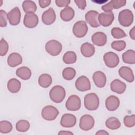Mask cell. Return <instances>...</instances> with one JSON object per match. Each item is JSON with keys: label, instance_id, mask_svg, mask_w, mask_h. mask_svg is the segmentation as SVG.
<instances>
[{"label": "cell", "instance_id": "1", "mask_svg": "<svg viewBox=\"0 0 135 135\" xmlns=\"http://www.w3.org/2000/svg\"><path fill=\"white\" fill-rule=\"evenodd\" d=\"M66 95L64 88L61 85H55L50 91V99L56 103H61L64 99Z\"/></svg>", "mask_w": 135, "mask_h": 135}, {"label": "cell", "instance_id": "2", "mask_svg": "<svg viewBox=\"0 0 135 135\" xmlns=\"http://www.w3.org/2000/svg\"><path fill=\"white\" fill-rule=\"evenodd\" d=\"M85 108L89 111L96 110L99 106V99L95 93L87 94L84 99Z\"/></svg>", "mask_w": 135, "mask_h": 135}, {"label": "cell", "instance_id": "3", "mask_svg": "<svg viewBox=\"0 0 135 135\" xmlns=\"http://www.w3.org/2000/svg\"><path fill=\"white\" fill-rule=\"evenodd\" d=\"M133 13L129 9H124L119 13L118 21L120 24L124 27L130 26L133 23Z\"/></svg>", "mask_w": 135, "mask_h": 135}, {"label": "cell", "instance_id": "4", "mask_svg": "<svg viewBox=\"0 0 135 135\" xmlns=\"http://www.w3.org/2000/svg\"><path fill=\"white\" fill-rule=\"evenodd\" d=\"M45 49L46 51L52 56H57L62 51V44L55 40L49 41L45 44Z\"/></svg>", "mask_w": 135, "mask_h": 135}, {"label": "cell", "instance_id": "5", "mask_svg": "<svg viewBox=\"0 0 135 135\" xmlns=\"http://www.w3.org/2000/svg\"><path fill=\"white\" fill-rule=\"evenodd\" d=\"M88 27L86 22L84 21H79L76 22L73 26V33L78 38L83 37L86 34Z\"/></svg>", "mask_w": 135, "mask_h": 135}, {"label": "cell", "instance_id": "6", "mask_svg": "<svg viewBox=\"0 0 135 135\" xmlns=\"http://www.w3.org/2000/svg\"><path fill=\"white\" fill-rule=\"evenodd\" d=\"M59 114L57 108L52 105H46L44 107L42 111L41 115L42 118L47 121H52L56 119Z\"/></svg>", "mask_w": 135, "mask_h": 135}, {"label": "cell", "instance_id": "7", "mask_svg": "<svg viewBox=\"0 0 135 135\" xmlns=\"http://www.w3.org/2000/svg\"><path fill=\"white\" fill-rule=\"evenodd\" d=\"M103 61L105 64L110 68L116 67L120 61L118 55L113 52L105 53L103 55Z\"/></svg>", "mask_w": 135, "mask_h": 135}, {"label": "cell", "instance_id": "8", "mask_svg": "<svg viewBox=\"0 0 135 135\" xmlns=\"http://www.w3.org/2000/svg\"><path fill=\"white\" fill-rule=\"evenodd\" d=\"M81 104V102L80 98L76 95L73 94L68 99L65 103V107L69 111H75L80 109Z\"/></svg>", "mask_w": 135, "mask_h": 135}, {"label": "cell", "instance_id": "9", "mask_svg": "<svg viewBox=\"0 0 135 135\" xmlns=\"http://www.w3.org/2000/svg\"><path fill=\"white\" fill-rule=\"evenodd\" d=\"M94 122V119L92 116L89 114H84L80 118L79 127L84 131H88L93 128Z\"/></svg>", "mask_w": 135, "mask_h": 135}, {"label": "cell", "instance_id": "10", "mask_svg": "<svg viewBox=\"0 0 135 135\" xmlns=\"http://www.w3.org/2000/svg\"><path fill=\"white\" fill-rule=\"evenodd\" d=\"M21 13L18 7H15L7 13V20L11 25H18L21 21Z\"/></svg>", "mask_w": 135, "mask_h": 135}, {"label": "cell", "instance_id": "11", "mask_svg": "<svg viewBox=\"0 0 135 135\" xmlns=\"http://www.w3.org/2000/svg\"><path fill=\"white\" fill-rule=\"evenodd\" d=\"M114 19V15L112 11L101 13L99 14L98 16V21L100 25L104 27L110 26L113 22Z\"/></svg>", "mask_w": 135, "mask_h": 135}, {"label": "cell", "instance_id": "12", "mask_svg": "<svg viewBox=\"0 0 135 135\" xmlns=\"http://www.w3.org/2000/svg\"><path fill=\"white\" fill-rule=\"evenodd\" d=\"M75 86L76 89L79 91L84 92L90 90L91 83L86 76L82 75L76 80Z\"/></svg>", "mask_w": 135, "mask_h": 135}, {"label": "cell", "instance_id": "13", "mask_svg": "<svg viewBox=\"0 0 135 135\" xmlns=\"http://www.w3.org/2000/svg\"><path fill=\"white\" fill-rule=\"evenodd\" d=\"M98 12L95 10H90L85 14V21L92 27H98L100 26V24L98 21L99 16Z\"/></svg>", "mask_w": 135, "mask_h": 135}, {"label": "cell", "instance_id": "14", "mask_svg": "<svg viewBox=\"0 0 135 135\" xmlns=\"http://www.w3.org/2000/svg\"><path fill=\"white\" fill-rule=\"evenodd\" d=\"M38 23V17L35 13H26L23 19V24L27 28L35 27Z\"/></svg>", "mask_w": 135, "mask_h": 135}, {"label": "cell", "instance_id": "15", "mask_svg": "<svg viewBox=\"0 0 135 135\" xmlns=\"http://www.w3.org/2000/svg\"><path fill=\"white\" fill-rule=\"evenodd\" d=\"M126 0H111L107 4L102 6V9L104 12H111L113 9L120 8L126 4Z\"/></svg>", "mask_w": 135, "mask_h": 135}, {"label": "cell", "instance_id": "16", "mask_svg": "<svg viewBox=\"0 0 135 135\" xmlns=\"http://www.w3.org/2000/svg\"><path fill=\"white\" fill-rule=\"evenodd\" d=\"M76 123V118L73 114L65 113L61 119L60 124L64 128H71L74 127Z\"/></svg>", "mask_w": 135, "mask_h": 135}, {"label": "cell", "instance_id": "17", "mask_svg": "<svg viewBox=\"0 0 135 135\" xmlns=\"http://www.w3.org/2000/svg\"><path fill=\"white\" fill-rule=\"evenodd\" d=\"M56 14L53 8L50 7L44 11L42 15V22L47 25L52 24L55 21Z\"/></svg>", "mask_w": 135, "mask_h": 135}, {"label": "cell", "instance_id": "18", "mask_svg": "<svg viewBox=\"0 0 135 135\" xmlns=\"http://www.w3.org/2000/svg\"><path fill=\"white\" fill-rule=\"evenodd\" d=\"M91 41L94 45L98 46H102L107 43V36L103 32H97L92 35Z\"/></svg>", "mask_w": 135, "mask_h": 135}, {"label": "cell", "instance_id": "19", "mask_svg": "<svg viewBox=\"0 0 135 135\" xmlns=\"http://www.w3.org/2000/svg\"><path fill=\"white\" fill-rule=\"evenodd\" d=\"M92 79L95 85L100 88H103L106 84L107 78L105 74L100 71L95 72L92 75Z\"/></svg>", "mask_w": 135, "mask_h": 135}, {"label": "cell", "instance_id": "20", "mask_svg": "<svg viewBox=\"0 0 135 135\" xmlns=\"http://www.w3.org/2000/svg\"><path fill=\"white\" fill-rule=\"evenodd\" d=\"M105 107L110 111L116 110L119 107L120 100L118 97L115 95H110L105 100Z\"/></svg>", "mask_w": 135, "mask_h": 135}, {"label": "cell", "instance_id": "21", "mask_svg": "<svg viewBox=\"0 0 135 135\" xmlns=\"http://www.w3.org/2000/svg\"><path fill=\"white\" fill-rule=\"evenodd\" d=\"M119 75L128 82L134 81V74L132 69L127 66H122L119 70Z\"/></svg>", "mask_w": 135, "mask_h": 135}, {"label": "cell", "instance_id": "22", "mask_svg": "<svg viewBox=\"0 0 135 135\" xmlns=\"http://www.w3.org/2000/svg\"><path fill=\"white\" fill-rule=\"evenodd\" d=\"M110 89L112 91L118 94H122L126 91V84L119 79H115L110 84Z\"/></svg>", "mask_w": 135, "mask_h": 135}, {"label": "cell", "instance_id": "23", "mask_svg": "<svg viewBox=\"0 0 135 135\" xmlns=\"http://www.w3.org/2000/svg\"><path fill=\"white\" fill-rule=\"evenodd\" d=\"M7 62L9 66L14 68L22 63V57L19 53L13 52L9 55Z\"/></svg>", "mask_w": 135, "mask_h": 135}, {"label": "cell", "instance_id": "24", "mask_svg": "<svg viewBox=\"0 0 135 135\" xmlns=\"http://www.w3.org/2000/svg\"><path fill=\"white\" fill-rule=\"evenodd\" d=\"M80 50L82 54L86 57L93 56L95 53V47L94 45L88 42L83 43L81 46Z\"/></svg>", "mask_w": 135, "mask_h": 135}, {"label": "cell", "instance_id": "25", "mask_svg": "<svg viewBox=\"0 0 135 135\" xmlns=\"http://www.w3.org/2000/svg\"><path fill=\"white\" fill-rule=\"evenodd\" d=\"M74 14V9L71 7L67 6L61 11L60 17L63 21L69 22L73 18Z\"/></svg>", "mask_w": 135, "mask_h": 135}, {"label": "cell", "instance_id": "26", "mask_svg": "<svg viewBox=\"0 0 135 135\" xmlns=\"http://www.w3.org/2000/svg\"><path fill=\"white\" fill-rule=\"evenodd\" d=\"M7 87L9 92L13 93H16L20 91L21 84L20 81L17 79L12 78L8 81Z\"/></svg>", "mask_w": 135, "mask_h": 135}, {"label": "cell", "instance_id": "27", "mask_svg": "<svg viewBox=\"0 0 135 135\" xmlns=\"http://www.w3.org/2000/svg\"><path fill=\"white\" fill-rule=\"evenodd\" d=\"M16 75L24 80H28L32 75L31 70L27 66H22L18 68L16 71Z\"/></svg>", "mask_w": 135, "mask_h": 135}, {"label": "cell", "instance_id": "28", "mask_svg": "<svg viewBox=\"0 0 135 135\" xmlns=\"http://www.w3.org/2000/svg\"><path fill=\"white\" fill-rule=\"evenodd\" d=\"M38 82V84L41 87L47 88L51 84L52 82V78L50 74L43 73L39 76Z\"/></svg>", "mask_w": 135, "mask_h": 135}, {"label": "cell", "instance_id": "29", "mask_svg": "<svg viewBox=\"0 0 135 135\" xmlns=\"http://www.w3.org/2000/svg\"><path fill=\"white\" fill-rule=\"evenodd\" d=\"M123 61L127 64H134L135 63V52L133 50H128L122 55Z\"/></svg>", "mask_w": 135, "mask_h": 135}, {"label": "cell", "instance_id": "30", "mask_svg": "<svg viewBox=\"0 0 135 135\" xmlns=\"http://www.w3.org/2000/svg\"><path fill=\"white\" fill-rule=\"evenodd\" d=\"M22 8L26 14L34 13L37 9L36 4L31 0L24 1L22 3Z\"/></svg>", "mask_w": 135, "mask_h": 135}, {"label": "cell", "instance_id": "31", "mask_svg": "<svg viewBox=\"0 0 135 135\" xmlns=\"http://www.w3.org/2000/svg\"><path fill=\"white\" fill-rule=\"evenodd\" d=\"M105 126L109 129L116 130L121 127L119 120L114 117L109 118L105 121Z\"/></svg>", "mask_w": 135, "mask_h": 135}, {"label": "cell", "instance_id": "32", "mask_svg": "<svg viewBox=\"0 0 135 135\" xmlns=\"http://www.w3.org/2000/svg\"><path fill=\"white\" fill-rule=\"evenodd\" d=\"M77 56L73 51H68L64 53L63 56V61L66 64H73L76 61Z\"/></svg>", "mask_w": 135, "mask_h": 135}, {"label": "cell", "instance_id": "33", "mask_svg": "<svg viewBox=\"0 0 135 135\" xmlns=\"http://www.w3.org/2000/svg\"><path fill=\"white\" fill-rule=\"evenodd\" d=\"M76 71L74 69L68 67L65 68L62 71V76L63 78L68 81L72 80L75 76Z\"/></svg>", "mask_w": 135, "mask_h": 135}, {"label": "cell", "instance_id": "34", "mask_svg": "<svg viewBox=\"0 0 135 135\" xmlns=\"http://www.w3.org/2000/svg\"><path fill=\"white\" fill-rule=\"evenodd\" d=\"M30 127L29 122L26 120H20L16 124V129L19 132H26Z\"/></svg>", "mask_w": 135, "mask_h": 135}, {"label": "cell", "instance_id": "35", "mask_svg": "<svg viewBox=\"0 0 135 135\" xmlns=\"http://www.w3.org/2000/svg\"><path fill=\"white\" fill-rule=\"evenodd\" d=\"M13 129L12 123L6 120H3L0 122V132L7 133L10 132Z\"/></svg>", "mask_w": 135, "mask_h": 135}, {"label": "cell", "instance_id": "36", "mask_svg": "<svg viewBox=\"0 0 135 135\" xmlns=\"http://www.w3.org/2000/svg\"><path fill=\"white\" fill-rule=\"evenodd\" d=\"M111 33L112 36L117 39L122 38L126 36L125 32L121 28L117 27L112 28L111 31Z\"/></svg>", "mask_w": 135, "mask_h": 135}, {"label": "cell", "instance_id": "37", "mask_svg": "<svg viewBox=\"0 0 135 135\" xmlns=\"http://www.w3.org/2000/svg\"><path fill=\"white\" fill-rule=\"evenodd\" d=\"M111 47L115 51H121L123 50L126 46V43L124 41H115L111 43Z\"/></svg>", "mask_w": 135, "mask_h": 135}, {"label": "cell", "instance_id": "38", "mask_svg": "<svg viewBox=\"0 0 135 135\" xmlns=\"http://www.w3.org/2000/svg\"><path fill=\"white\" fill-rule=\"evenodd\" d=\"M123 123L126 127L128 128H132L135 125V115L132 114L131 115H126L123 119Z\"/></svg>", "mask_w": 135, "mask_h": 135}, {"label": "cell", "instance_id": "39", "mask_svg": "<svg viewBox=\"0 0 135 135\" xmlns=\"http://www.w3.org/2000/svg\"><path fill=\"white\" fill-rule=\"evenodd\" d=\"M8 50V44L7 41L4 38H2L0 41V55L3 56L5 55Z\"/></svg>", "mask_w": 135, "mask_h": 135}, {"label": "cell", "instance_id": "40", "mask_svg": "<svg viewBox=\"0 0 135 135\" xmlns=\"http://www.w3.org/2000/svg\"><path fill=\"white\" fill-rule=\"evenodd\" d=\"M7 14L3 9L0 10V26L4 27L7 24Z\"/></svg>", "mask_w": 135, "mask_h": 135}, {"label": "cell", "instance_id": "41", "mask_svg": "<svg viewBox=\"0 0 135 135\" xmlns=\"http://www.w3.org/2000/svg\"><path fill=\"white\" fill-rule=\"evenodd\" d=\"M71 1L70 0H56L55 4L56 5L60 7H67L69 4H70Z\"/></svg>", "mask_w": 135, "mask_h": 135}, {"label": "cell", "instance_id": "42", "mask_svg": "<svg viewBox=\"0 0 135 135\" xmlns=\"http://www.w3.org/2000/svg\"><path fill=\"white\" fill-rule=\"evenodd\" d=\"M74 3L76 4L78 8L80 9H85L86 6V2L84 0H74Z\"/></svg>", "mask_w": 135, "mask_h": 135}, {"label": "cell", "instance_id": "43", "mask_svg": "<svg viewBox=\"0 0 135 135\" xmlns=\"http://www.w3.org/2000/svg\"><path fill=\"white\" fill-rule=\"evenodd\" d=\"M51 3V0H39V5L41 8H45L49 6Z\"/></svg>", "mask_w": 135, "mask_h": 135}, {"label": "cell", "instance_id": "44", "mask_svg": "<svg viewBox=\"0 0 135 135\" xmlns=\"http://www.w3.org/2000/svg\"><path fill=\"white\" fill-rule=\"evenodd\" d=\"M129 35L131 39L133 40H135V27L133 26L129 32Z\"/></svg>", "mask_w": 135, "mask_h": 135}, {"label": "cell", "instance_id": "45", "mask_svg": "<svg viewBox=\"0 0 135 135\" xmlns=\"http://www.w3.org/2000/svg\"><path fill=\"white\" fill-rule=\"evenodd\" d=\"M58 134H73V133L71 132L70 131H60L59 133Z\"/></svg>", "mask_w": 135, "mask_h": 135}, {"label": "cell", "instance_id": "46", "mask_svg": "<svg viewBox=\"0 0 135 135\" xmlns=\"http://www.w3.org/2000/svg\"><path fill=\"white\" fill-rule=\"evenodd\" d=\"M95 134H109V133L103 130H101L97 132Z\"/></svg>", "mask_w": 135, "mask_h": 135}]
</instances>
